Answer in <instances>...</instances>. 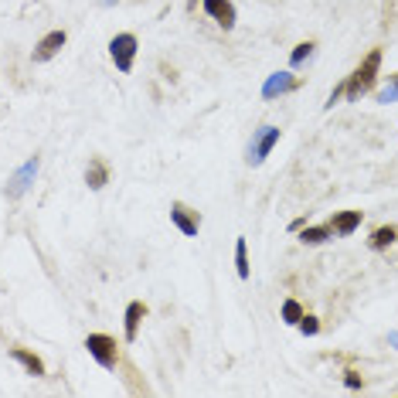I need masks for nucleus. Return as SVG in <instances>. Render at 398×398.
<instances>
[{"label":"nucleus","mask_w":398,"mask_h":398,"mask_svg":"<svg viewBox=\"0 0 398 398\" xmlns=\"http://www.w3.org/2000/svg\"><path fill=\"white\" fill-rule=\"evenodd\" d=\"M378 68H381V52L374 48V52L364 54V61L354 68V75L344 79L337 89H334V96H330V103H327V106H334L341 96L351 99V103H354V99H361V96H368V92H371V85L378 82Z\"/></svg>","instance_id":"1"},{"label":"nucleus","mask_w":398,"mask_h":398,"mask_svg":"<svg viewBox=\"0 0 398 398\" xmlns=\"http://www.w3.org/2000/svg\"><path fill=\"white\" fill-rule=\"evenodd\" d=\"M109 54H112V65L119 72H130L133 61H136V34H116L109 41Z\"/></svg>","instance_id":"2"},{"label":"nucleus","mask_w":398,"mask_h":398,"mask_svg":"<svg viewBox=\"0 0 398 398\" xmlns=\"http://www.w3.org/2000/svg\"><path fill=\"white\" fill-rule=\"evenodd\" d=\"M85 347H89V354L103 364V368H116V358H119V347H116V341L109 337V334H92L89 341H85Z\"/></svg>","instance_id":"3"},{"label":"nucleus","mask_w":398,"mask_h":398,"mask_svg":"<svg viewBox=\"0 0 398 398\" xmlns=\"http://www.w3.org/2000/svg\"><path fill=\"white\" fill-rule=\"evenodd\" d=\"M279 143V130L276 126H263V130L256 133V140L249 143V163L252 167H259L269 154H272V147Z\"/></svg>","instance_id":"4"},{"label":"nucleus","mask_w":398,"mask_h":398,"mask_svg":"<svg viewBox=\"0 0 398 398\" xmlns=\"http://www.w3.org/2000/svg\"><path fill=\"white\" fill-rule=\"evenodd\" d=\"M170 221H174V225L184 232L187 239H194V235L201 232V214L194 212V208H187V205H181V201L170 208Z\"/></svg>","instance_id":"5"},{"label":"nucleus","mask_w":398,"mask_h":398,"mask_svg":"<svg viewBox=\"0 0 398 398\" xmlns=\"http://www.w3.org/2000/svg\"><path fill=\"white\" fill-rule=\"evenodd\" d=\"M38 163H41V160H38V157H31V160L24 163V167H21V170H17V174L10 177V184H7V198H21V194H24L27 187H31V181H34V174H38Z\"/></svg>","instance_id":"6"},{"label":"nucleus","mask_w":398,"mask_h":398,"mask_svg":"<svg viewBox=\"0 0 398 398\" xmlns=\"http://www.w3.org/2000/svg\"><path fill=\"white\" fill-rule=\"evenodd\" d=\"M201 3H205V10L221 27H235V7H232V0H201Z\"/></svg>","instance_id":"7"},{"label":"nucleus","mask_w":398,"mask_h":398,"mask_svg":"<svg viewBox=\"0 0 398 398\" xmlns=\"http://www.w3.org/2000/svg\"><path fill=\"white\" fill-rule=\"evenodd\" d=\"M61 45H65V31H52L48 38H41V41H38V48H34V54H31V58H34V61H48V58H54V54H58V48H61Z\"/></svg>","instance_id":"8"},{"label":"nucleus","mask_w":398,"mask_h":398,"mask_svg":"<svg viewBox=\"0 0 398 398\" xmlns=\"http://www.w3.org/2000/svg\"><path fill=\"white\" fill-rule=\"evenodd\" d=\"M296 79H293L290 72H276V75H269L263 85V99H276V96H283V92H290Z\"/></svg>","instance_id":"9"},{"label":"nucleus","mask_w":398,"mask_h":398,"mask_svg":"<svg viewBox=\"0 0 398 398\" xmlns=\"http://www.w3.org/2000/svg\"><path fill=\"white\" fill-rule=\"evenodd\" d=\"M143 317H147V307H143L140 300L126 307V320H123V323H126V341H136V330H140V320Z\"/></svg>","instance_id":"10"},{"label":"nucleus","mask_w":398,"mask_h":398,"mask_svg":"<svg viewBox=\"0 0 398 398\" xmlns=\"http://www.w3.org/2000/svg\"><path fill=\"white\" fill-rule=\"evenodd\" d=\"M358 225H361V212H341V214H334V221H330V228L337 235H351Z\"/></svg>","instance_id":"11"},{"label":"nucleus","mask_w":398,"mask_h":398,"mask_svg":"<svg viewBox=\"0 0 398 398\" xmlns=\"http://www.w3.org/2000/svg\"><path fill=\"white\" fill-rule=\"evenodd\" d=\"M330 235H334L330 225H317V228H303V232H300V242H307V245H320V242H327Z\"/></svg>","instance_id":"12"},{"label":"nucleus","mask_w":398,"mask_h":398,"mask_svg":"<svg viewBox=\"0 0 398 398\" xmlns=\"http://www.w3.org/2000/svg\"><path fill=\"white\" fill-rule=\"evenodd\" d=\"M395 242H398V228L385 225V228H378V232L371 235V249H378V252H381V249H388V245H395Z\"/></svg>","instance_id":"13"},{"label":"nucleus","mask_w":398,"mask_h":398,"mask_svg":"<svg viewBox=\"0 0 398 398\" xmlns=\"http://www.w3.org/2000/svg\"><path fill=\"white\" fill-rule=\"evenodd\" d=\"M106 167L103 163H89V170H85V184L92 187V191H99V187H106Z\"/></svg>","instance_id":"14"},{"label":"nucleus","mask_w":398,"mask_h":398,"mask_svg":"<svg viewBox=\"0 0 398 398\" xmlns=\"http://www.w3.org/2000/svg\"><path fill=\"white\" fill-rule=\"evenodd\" d=\"M10 354H14V358H17V361H21V364H24V368H27L31 374H45V364H41V358L27 354V351H21V347H14Z\"/></svg>","instance_id":"15"},{"label":"nucleus","mask_w":398,"mask_h":398,"mask_svg":"<svg viewBox=\"0 0 398 398\" xmlns=\"http://www.w3.org/2000/svg\"><path fill=\"white\" fill-rule=\"evenodd\" d=\"M235 269H239V279H249V245H245V239L235 242Z\"/></svg>","instance_id":"16"},{"label":"nucleus","mask_w":398,"mask_h":398,"mask_svg":"<svg viewBox=\"0 0 398 398\" xmlns=\"http://www.w3.org/2000/svg\"><path fill=\"white\" fill-rule=\"evenodd\" d=\"M314 52H317V45H314V41H303V45H296V48H293V54H290V65H293V68H296V65H303V61H307Z\"/></svg>","instance_id":"17"},{"label":"nucleus","mask_w":398,"mask_h":398,"mask_svg":"<svg viewBox=\"0 0 398 398\" xmlns=\"http://www.w3.org/2000/svg\"><path fill=\"white\" fill-rule=\"evenodd\" d=\"M283 320H286V323H300V320H303V307H300L296 300H286V303H283Z\"/></svg>","instance_id":"18"},{"label":"nucleus","mask_w":398,"mask_h":398,"mask_svg":"<svg viewBox=\"0 0 398 398\" xmlns=\"http://www.w3.org/2000/svg\"><path fill=\"white\" fill-rule=\"evenodd\" d=\"M300 330H303L307 337H314V334L320 330V320H317V317H310V314H303V320H300Z\"/></svg>","instance_id":"19"},{"label":"nucleus","mask_w":398,"mask_h":398,"mask_svg":"<svg viewBox=\"0 0 398 398\" xmlns=\"http://www.w3.org/2000/svg\"><path fill=\"white\" fill-rule=\"evenodd\" d=\"M395 99H398V75L392 79V85H388V89L378 96V103H395Z\"/></svg>","instance_id":"20"},{"label":"nucleus","mask_w":398,"mask_h":398,"mask_svg":"<svg viewBox=\"0 0 398 398\" xmlns=\"http://www.w3.org/2000/svg\"><path fill=\"white\" fill-rule=\"evenodd\" d=\"M347 385H351V388H361V378L354 371H347Z\"/></svg>","instance_id":"21"},{"label":"nucleus","mask_w":398,"mask_h":398,"mask_svg":"<svg viewBox=\"0 0 398 398\" xmlns=\"http://www.w3.org/2000/svg\"><path fill=\"white\" fill-rule=\"evenodd\" d=\"M388 341H392V344H395V347H398V334H392V337H388Z\"/></svg>","instance_id":"22"}]
</instances>
